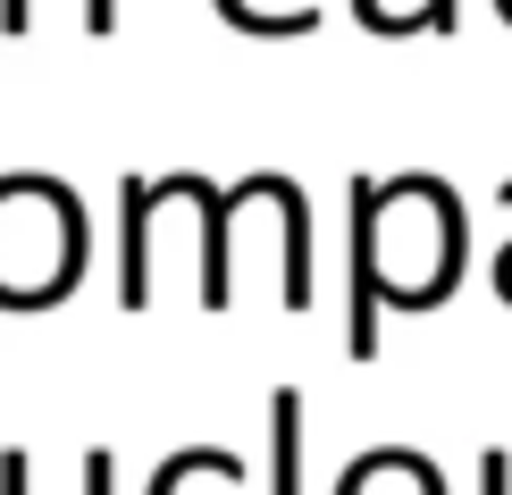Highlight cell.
Listing matches in <instances>:
<instances>
[{
  "mask_svg": "<svg viewBox=\"0 0 512 495\" xmlns=\"http://www.w3.org/2000/svg\"><path fill=\"white\" fill-rule=\"evenodd\" d=\"M286 193V177H269V168H252L244 185H210V177H194V168H177V177H126V193H118V303L126 311H143L152 303V210L160 202H202V311H227V219H236L244 202H277Z\"/></svg>",
  "mask_w": 512,
  "mask_h": 495,
  "instance_id": "obj_1",
  "label": "cell"
},
{
  "mask_svg": "<svg viewBox=\"0 0 512 495\" xmlns=\"http://www.w3.org/2000/svg\"><path fill=\"white\" fill-rule=\"evenodd\" d=\"M353 294H345V353L370 361L378 353V303H387V277H378V210H387V185L353 177Z\"/></svg>",
  "mask_w": 512,
  "mask_h": 495,
  "instance_id": "obj_2",
  "label": "cell"
},
{
  "mask_svg": "<svg viewBox=\"0 0 512 495\" xmlns=\"http://www.w3.org/2000/svg\"><path fill=\"white\" fill-rule=\"evenodd\" d=\"M303 487V395L277 386L269 395V495H294Z\"/></svg>",
  "mask_w": 512,
  "mask_h": 495,
  "instance_id": "obj_3",
  "label": "cell"
},
{
  "mask_svg": "<svg viewBox=\"0 0 512 495\" xmlns=\"http://www.w3.org/2000/svg\"><path fill=\"white\" fill-rule=\"evenodd\" d=\"M118 487V462L110 454H84V495H110Z\"/></svg>",
  "mask_w": 512,
  "mask_h": 495,
  "instance_id": "obj_4",
  "label": "cell"
},
{
  "mask_svg": "<svg viewBox=\"0 0 512 495\" xmlns=\"http://www.w3.org/2000/svg\"><path fill=\"white\" fill-rule=\"evenodd\" d=\"M504 202H512V177H504ZM496 294L512 303V244H504V261H496Z\"/></svg>",
  "mask_w": 512,
  "mask_h": 495,
  "instance_id": "obj_5",
  "label": "cell"
},
{
  "mask_svg": "<svg viewBox=\"0 0 512 495\" xmlns=\"http://www.w3.org/2000/svg\"><path fill=\"white\" fill-rule=\"evenodd\" d=\"M0 26H9V34H26V0H0Z\"/></svg>",
  "mask_w": 512,
  "mask_h": 495,
  "instance_id": "obj_6",
  "label": "cell"
}]
</instances>
